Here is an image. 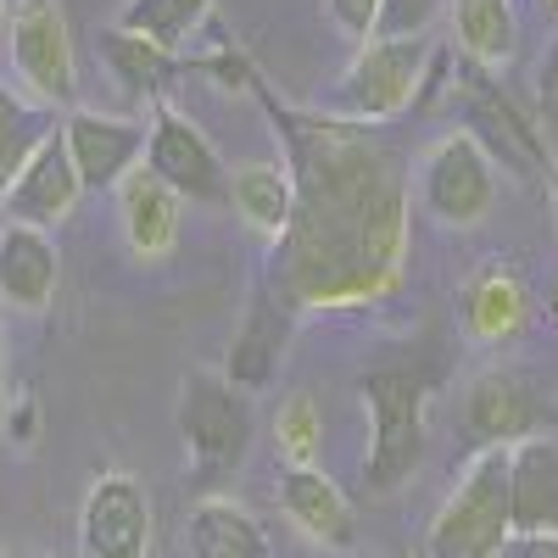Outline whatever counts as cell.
Wrapping results in <instances>:
<instances>
[{
  "mask_svg": "<svg viewBox=\"0 0 558 558\" xmlns=\"http://www.w3.org/2000/svg\"><path fill=\"white\" fill-rule=\"evenodd\" d=\"M151 536H157L151 492L140 486L134 475H123V470L96 475V486L84 492V508H78V547H84V558H146Z\"/></svg>",
  "mask_w": 558,
  "mask_h": 558,
  "instance_id": "ba28073f",
  "label": "cell"
},
{
  "mask_svg": "<svg viewBox=\"0 0 558 558\" xmlns=\"http://www.w3.org/2000/svg\"><path fill=\"white\" fill-rule=\"evenodd\" d=\"M463 318H470V330H475L481 341L514 336L520 318H525V291H520V279L502 274V268H486L475 286H470V296H463Z\"/></svg>",
  "mask_w": 558,
  "mask_h": 558,
  "instance_id": "cb8c5ba5",
  "label": "cell"
},
{
  "mask_svg": "<svg viewBox=\"0 0 558 558\" xmlns=\"http://www.w3.org/2000/svg\"><path fill=\"white\" fill-rule=\"evenodd\" d=\"M252 397L223 380V368H191L179 380V436L191 452V470L202 481H218L241 470L252 452Z\"/></svg>",
  "mask_w": 558,
  "mask_h": 558,
  "instance_id": "277c9868",
  "label": "cell"
},
{
  "mask_svg": "<svg viewBox=\"0 0 558 558\" xmlns=\"http://www.w3.org/2000/svg\"><path fill=\"white\" fill-rule=\"evenodd\" d=\"M84 196V184H78V168L62 146V129L45 140V146L28 157V168L12 179V191L7 202H0V213H7V223H28V229H51L62 223Z\"/></svg>",
  "mask_w": 558,
  "mask_h": 558,
  "instance_id": "5bb4252c",
  "label": "cell"
},
{
  "mask_svg": "<svg viewBox=\"0 0 558 558\" xmlns=\"http://www.w3.org/2000/svg\"><path fill=\"white\" fill-rule=\"evenodd\" d=\"M463 418H470V436L481 447H514L531 430V397L514 375H481L470 386V402H463Z\"/></svg>",
  "mask_w": 558,
  "mask_h": 558,
  "instance_id": "44dd1931",
  "label": "cell"
},
{
  "mask_svg": "<svg viewBox=\"0 0 558 558\" xmlns=\"http://www.w3.org/2000/svg\"><path fill=\"white\" fill-rule=\"evenodd\" d=\"M380 7H386V0H330V17L341 23V34H352L363 45V39H375Z\"/></svg>",
  "mask_w": 558,
  "mask_h": 558,
  "instance_id": "f1b7e54d",
  "label": "cell"
},
{
  "mask_svg": "<svg viewBox=\"0 0 558 558\" xmlns=\"http://www.w3.org/2000/svg\"><path fill=\"white\" fill-rule=\"evenodd\" d=\"M463 118H470V129H463V134H475V146L492 157V168L502 162L508 173H520V179H542L553 168L547 140H542L536 118H525L520 101L497 96V89H470Z\"/></svg>",
  "mask_w": 558,
  "mask_h": 558,
  "instance_id": "8fae6325",
  "label": "cell"
},
{
  "mask_svg": "<svg viewBox=\"0 0 558 558\" xmlns=\"http://www.w3.org/2000/svg\"><path fill=\"white\" fill-rule=\"evenodd\" d=\"M101 51H107L112 73L123 78V89H129L134 101H151V96H162L168 73L179 68V57H173V51H162V45L140 39V34H129V28L101 34Z\"/></svg>",
  "mask_w": 558,
  "mask_h": 558,
  "instance_id": "603a6c76",
  "label": "cell"
},
{
  "mask_svg": "<svg viewBox=\"0 0 558 558\" xmlns=\"http://www.w3.org/2000/svg\"><path fill=\"white\" fill-rule=\"evenodd\" d=\"M508 514L514 536L558 542V436H520L508 447Z\"/></svg>",
  "mask_w": 558,
  "mask_h": 558,
  "instance_id": "7c38bea8",
  "label": "cell"
},
{
  "mask_svg": "<svg viewBox=\"0 0 558 558\" xmlns=\"http://www.w3.org/2000/svg\"><path fill=\"white\" fill-rule=\"evenodd\" d=\"M7 45H12V73L34 107L57 112L78 101V51L62 0H12Z\"/></svg>",
  "mask_w": 558,
  "mask_h": 558,
  "instance_id": "8992f818",
  "label": "cell"
},
{
  "mask_svg": "<svg viewBox=\"0 0 558 558\" xmlns=\"http://www.w3.org/2000/svg\"><path fill=\"white\" fill-rule=\"evenodd\" d=\"M536 558H558V542H542V547H536Z\"/></svg>",
  "mask_w": 558,
  "mask_h": 558,
  "instance_id": "4dcf8cb0",
  "label": "cell"
},
{
  "mask_svg": "<svg viewBox=\"0 0 558 558\" xmlns=\"http://www.w3.org/2000/svg\"><path fill=\"white\" fill-rule=\"evenodd\" d=\"M229 207H235L257 235H286L291 213H296V184L291 168H274V162H241L229 168Z\"/></svg>",
  "mask_w": 558,
  "mask_h": 558,
  "instance_id": "ffe728a7",
  "label": "cell"
},
{
  "mask_svg": "<svg viewBox=\"0 0 558 558\" xmlns=\"http://www.w3.org/2000/svg\"><path fill=\"white\" fill-rule=\"evenodd\" d=\"M0 418H7V336H0Z\"/></svg>",
  "mask_w": 558,
  "mask_h": 558,
  "instance_id": "f546056e",
  "label": "cell"
},
{
  "mask_svg": "<svg viewBox=\"0 0 558 558\" xmlns=\"http://www.w3.org/2000/svg\"><path fill=\"white\" fill-rule=\"evenodd\" d=\"M146 168L168 184L179 202H229V168L213 151V140L173 107H157L151 140H146Z\"/></svg>",
  "mask_w": 558,
  "mask_h": 558,
  "instance_id": "9c48e42d",
  "label": "cell"
},
{
  "mask_svg": "<svg viewBox=\"0 0 558 558\" xmlns=\"http://www.w3.org/2000/svg\"><path fill=\"white\" fill-rule=\"evenodd\" d=\"M184 553L191 558H274V542L252 508H241L235 497H202L191 508V520H184Z\"/></svg>",
  "mask_w": 558,
  "mask_h": 558,
  "instance_id": "ac0fdd59",
  "label": "cell"
},
{
  "mask_svg": "<svg viewBox=\"0 0 558 558\" xmlns=\"http://www.w3.org/2000/svg\"><path fill=\"white\" fill-rule=\"evenodd\" d=\"M553 218H558V162H553Z\"/></svg>",
  "mask_w": 558,
  "mask_h": 558,
  "instance_id": "d6a6232c",
  "label": "cell"
},
{
  "mask_svg": "<svg viewBox=\"0 0 558 558\" xmlns=\"http://www.w3.org/2000/svg\"><path fill=\"white\" fill-rule=\"evenodd\" d=\"M536 129L547 140V157L558 162V34L547 39V51L536 62Z\"/></svg>",
  "mask_w": 558,
  "mask_h": 558,
  "instance_id": "83f0119b",
  "label": "cell"
},
{
  "mask_svg": "<svg viewBox=\"0 0 558 558\" xmlns=\"http://www.w3.org/2000/svg\"><path fill=\"white\" fill-rule=\"evenodd\" d=\"M118 213H123V235L129 252L140 263H162L179 241V196L151 173V168H134L118 184Z\"/></svg>",
  "mask_w": 558,
  "mask_h": 558,
  "instance_id": "e0dca14e",
  "label": "cell"
},
{
  "mask_svg": "<svg viewBox=\"0 0 558 558\" xmlns=\"http://www.w3.org/2000/svg\"><path fill=\"white\" fill-rule=\"evenodd\" d=\"M363 402H368V418H375L368 458H363V486L386 497L402 481H413L418 458H425L430 391L413 368H375V375L363 380Z\"/></svg>",
  "mask_w": 558,
  "mask_h": 558,
  "instance_id": "3957f363",
  "label": "cell"
},
{
  "mask_svg": "<svg viewBox=\"0 0 558 558\" xmlns=\"http://www.w3.org/2000/svg\"><path fill=\"white\" fill-rule=\"evenodd\" d=\"M452 39L475 68H508L520 57L514 0H452Z\"/></svg>",
  "mask_w": 558,
  "mask_h": 558,
  "instance_id": "d6986e66",
  "label": "cell"
},
{
  "mask_svg": "<svg viewBox=\"0 0 558 558\" xmlns=\"http://www.w3.org/2000/svg\"><path fill=\"white\" fill-rule=\"evenodd\" d=\"M274 441L291 463H313L318 452V413H313V397H291L274 418Z\"/></svg>",
  "mask_w": 558,
  "mask_h": 558,
  "instance_id": "484cf974",
  "label": "cell"
},
{
  "mask_svg": "<svg viewBox=\"0 0 558 558\" xmlns=\"http://www.w3.org/2000/svg\"><path fill=\"white\" fill-rule=\"evenodd\" d=\"M57 286H62V252L51 229H28V223L0 229V307L45 313Z\"/></svg>",
  "mask_w": 558,
  "mask_h": 558,
  "instance_id": "9a60e30c",
  "label": "cell"
},
{
  "mask_svg": "<svg viewBox=\"0 0 558 558\" xmlns=\"http://www.w3.org/2000/svg\"><path fill=\"white\" fill-rule=\"evenodd\" d=\"M553 313H558V291H553Z\"/></svg>",
  "mask_w": 558,
  "mask_h": 558,
  "instance_id": "d590c367",
  "label": "cell"
},
{
  "mask_svg": "<svg viewBox=\"0 0 558 558\" xmlns=\"http://www.w3.org/2000/svg\"><path fill=\"white\" fill-rule=\"evenodd\" d=\"M492 196H497V173H492V157L475 146V134L463 129L441 134L425 151V162H418V202L452 229H475L492 213Z\"/></svg>",
  "mask_w": 558,
  "mask_h": 558,
  "instance_id": "52a82bcc",
  "label": "cell"
},
{
  "mask_svg": "<svg viewBox=\"0 0 558 558\" xmlns=\"http://www.w3.org/2000/svg\"><path fill=\"white\" fill-rule=\"evenodd\" d=\"M7 17H12V0H0V34H7Z\"/></svg>",
  "mask_w": 558,
  "mask_h": 558,
  "instance_id": "1f68e13d",
  "label": "cell"
},
{
  "mask_svg": "<svg viewBox=\"0 0 558 558\" xmlns=\"http://www.w3.org/2000/svg\"><path fill=\"white\" fill-rule=\"evenodd\" d=\"M62 123H51V112L34 107L28 96H17V89L0 84V202H7L12 179L28 168V157L51 140Z\"/></svg>",
  "mask_w": 558,
  "mask_h": 558,
  "instance_id": "7402d4cb",
  "label": "cell"
},
{
  "mask_svg": "<svg viewBox=\"0 0 558 558\" xmlns=\"http://www.w3.org/2000/svg\"><path fill=\"white\" fill-rule=\"evenodd\" d=\"M274 107V101H268ZM291 140L296 213L279 235V291L286 307H347L397 286L408 213L402 173L363 123L274 107Z\"/></svg>",
  "mask_w": 558,
  "mask_h": 558,
  "instance_id": "6da1fadb",
  "label": "cell"
},
{
  "mask_svg": "<svg viewBox=\"0 0 558 558\" xmlns=\"http://www.w3.org/2000/svg\"><path fill=\"white\" fill-rule=\"evenodd\" d=\"M207 12H213V0H129L123 17H118V28L162 45V51H179L184 34H191Z\"/></svg>",
  "mask_w": 558,
  "mask_h": 558,
  "instance_id": "d4e9b609",
  "label": "cell"
},
{
  "mask_svg": "<svg viewBox=\"0 0 558 558\" xmlns=\"http://www.w3.org/2000/svg\"><path fill=\"white\" fill-rule=\"evenodd\" d=\"M286 352H291V307L274 302V296H252L235 341H229L223 380L241 386L246 397H252V391H268V386L279 380V363H286Z\"/></svg>",
  "mask_w": 558,
  "mask_h": 558,
  "instance_id": "2e32d148",
  "label": "cell"
},
{
  "mask_svg": "<svg viewBox=\"0 0 558 558\" xmlns=\"http://www.w3.org/2000/svg\"><path fill=\"white\" fill-rule=\"evenodd\" d=\"M536 7H542L547 17H558V0H536Z\"/></svg>",
  "mask_w": 558,
  "mask_h": 558,
  "instance_id": "e575fe53",
  "label": "cell"
},
{
  "mask_svg": "<svg viewBox=\"0 0 558 558\" xmlns=\"http://www.w3.org/2000/svg\"><path fill=\"white\" fill-rule=\"evenodd\" d=\"M151 140V123L140 118H112L96 107H73L62 118V146L78 168L84 191H118V184L140 168V151Z\"/></svg>",
  "mask_w": 558,
  "mask_h": 558,
  "instance_id": "30bf717a",
  "label": "cell"
},
{
  "mask_svg": "<svg viewBox=\"0 0 558 558\" xmlns=\"http://www.w3.org/2000/svg\"><path fill=\"white\" fill-rule=\"evenodd\" d=\"M441 12H452V0H386L375 34L380 39H425Z\"/></svg>",
  "mask_w": 558,
  "mask_h": 558,
  "instance_id": "4316f807",
  "label": "cell"
},
{
  "mask_svg": "<svg viewBox=\"0 0 558 558\" xmlns=\"http://www.w3.org/2000/svg\"><path fill=\"white\" fill-rule=\"evenodd\" d=\"M514 542V514H508V447H481L470 470L458 475L447 502L436 508L425 558H497Z\"/></svg>",
  "mask_w": 558,
  "mask_h": 558,
  "instance_id": "7a4b0ae2",
  "label": "cell"
},
{
  "mask_svg": "<svg viewBox=\"0 0 558 558\" xmlns=\"http://www.w3.org/2000/svg\"><path fill=\"white\" fill-rule=\"evenodd\" d=\"M279 508L286 520L307 536V547H324V553H347L357 542V514L347 492L318 470V463H291L279 475Z\"/></svg>",
  "mask_w": 558,
  "mask_h": 558,
  "instance_id": "4fadbf2b",
  "label": "cell"
},
{
  "mask_svg": "<svg viewBox=\"0 0 558 558\" xmlns=\"http://www.w3.org/2000/svg\"><path fill=\"white\" fill-rule=\"evenodd\" d=\"M296 558H336V553H324V547H307V553H296Z\"/></svg>",
  "mask_w": 558,
  "mask_h": 558,
  "instance_id": "836d02e7",
  "label": "cell"
},
{
  "mask_svg": "<svg viewBox=\"0 0 558 558\" xmlns=\"http://www.w3.org/2000/svg\"><path fill=\"white\" fill-rule=\"evenodd\" d=\"M430 45L425 39H363L336 78V112L347 123H386L402 118L425 89Z\"/></svg>",
  "mask_w": 558,
  "mask_h": 558,
  "instance_id": "5b68a950",
  "label": "cell"
},
{
  "mask_svg": "<svg viewBox=\"0 0 558 558\" xmlns=\"http://www.w3.org/2000/svg\"><path fill=\"white\" fill-rule=\"evenodd\" d=\"M0 558H7V553H0Z\"/></svg>",
  "mask_w": 558,
  "mask_h": 558,
  "instance_id": "8d00e7d4",
  "label": "cell"
}]
</instances>
